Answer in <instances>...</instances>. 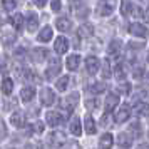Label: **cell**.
Wrapping results in <instances>:
<instances>
[{
    "label": "cell",
    "instance_id": "1",
    "mask_svg": "<svg viewBox=\"0 0 149 149\" xmlns=\"http://www.w3.org/2000/svg\"><path fill=\"white\" fill-rule=\"evenodd\" d=\"M117 7V0H99L97 3V14L101 17H109Z\"/></svg>",
    "mask_w": 149,
    "mask_h": 149
},
{
    "label": "cell",
    "instance_id": "2",
    "mask_svg": "<svg viewBox=\"0 0 149 149\" xmlns=\"http://www.w3.org/2000/svg\"><path fill=\"white\" fill-rule=\"evenodd\" d=\"M77 102H79V95H77V94H70V95H67V97L64 99V102H62V106H64L65 116L72 114V111L75 109V106H77Z\"/></svg>",
    "mask_w": 149,
    "mask_h": 149
},
{
    "label": "cell",
    "instance_id": "3",
    "mask_svg": "<svg viewBox=\"0 0 149 149\" xmlns=\"http://www.w3.org/2000/svg\"><path fill=\"white\" fill-rule=\"evenodd\" d=\"M122 14L124 15H131V17H144V12H141V8L137 7V5H132V3H129V2H122Z\"/></svg>",
    "mask_w": 149,
    "mask_h": 149
},
{
    "label": "cell",
    "instance_id": "4",
    "mask_svg": "<svg viewBox=\"0 0 149 149\" xmlns=\"http://www.w3.org/2000/svg\"><path fill=\"white\" fill-rule=\"evenodd\" d=\"M129 32L134 35V37H141V39H146L149 35V29L142 24H131L129 25Z\"/></svg>",
    "mask_w": 149,
    "mask_h": 149
},
{
    "label": "cell",
    "instance_id": "5",
    "mask_svg": "<svg viewBox=\"0 0 149 149\" xmlns=\"http://www.w3.org/2000/svg\"><path fill=\"white\" fill-rule=\"evenodd\" d=\"M61 67H62L61 61H59L57 57H54V59L50 61V64H49L47 70H45V77H47V79H52V77H55V75L61 72Z\"/></svg>",
    "mask_w": 149,
    "mask_h": 149
},
{
    "label": "cell",
    "instance_id": "6",
    "mask_svg": "<svg viewBox=\"0 0 149 149\" xmlns=\"http://www.w3.org/2000/svg\"><path fill=\"white\" fill-rule=\"evenodd\" d=\"M47 144L52 148H61L65 144V137L62 132H52V134L47 136Z\"/></svg>",
    "mask_w": 149,
    "mask_h": 149
},
{
    "label": "cell",
    "instance_id": "7",
    "mask_svg": "<svg viewBox=\"0 0 149 149\" xmlns=\"http://www.w3.org/2000/svg\"><path fill=\"white\" fill-rule=\"evenodd\" d=\"M99 67H101V62H99V59H97L95 55H89L87 59H86V70H87L91 75L97 74Z\"/></svg>",
    "mask_w": 149,
    "mask_h": 149
},
{
    "label": "cell",
    "instance_id": "8",
    "mask_svg": "<svg viewBox=\"0 0 149 149\" xmlns=\"http://www.w3.org/2000/svg\"><path fill=\"white\" fill-rule=\"evenodd\" d=\"M40 101L44 106H52L55 102V94H54V91L52 89H42V92H40Z\"/></svg>",
    "mask_w": 149,
    "mask_h": 149
},
{
    "label": "cell",
    "instance_id": "9",
    "mask_svg": "<svg viewBox=\"0 0 149 149\" xmlns=\"http://www.w3.org/2000/svg\"><path fill=\"white\" fill-rule=\"evenodd\" d=\"M129 116H131V109L127 107V106H121V107L116 111V114H114V119L116 122H126L129 119Z\"/></svg>",
    "mask_w": 149,
    "mask_h": 149
},
{
    "label": "cell",
    "instance_id": "10",
    "mask_svg": "<svg viewBox=\"0 0 149 149\" xmlns=\"http://www.w3.org/2000/svg\"><path fill=\"white\" fill-rule=\"evenodd\" d=\"M54 50L57 54H65L69 50V40L65 37H57L54 42Z\"/></svg>",
    "mask_w": 149,
    "mask_h": 149
},
{
    "label": "cell",
    "instance_id": "11",
    "mask_svg": "<svg viewBox=\"0 0 149 149\" xmlns=\"http://www.w3.org/2000/svg\"><path fill=\"white\" fill-rule=\"evenodd\" d=\"M104 106H106V112L114 111V107H117V106H119V95H117V94H109L107 97H106Z\"/></svg>",
    "mask_w": 149,
    "mask_h": 149
},
{
    "label": "cell",
    "instance_id": "12",
    "mask_svg": "<svg viewBox=\"0 0 149 149\" xmlns=\"http://www.w3.org/2000/svg\"><path fill=\"white\" fill-rule=\"evenodd\" d=\"M45 119H47V124L50 126V127H55V126H59V124L64 121V119H62V116L59 114V112H55V111H50V112H47Z\"/></svg>",
    "mask_w": 149,
    "mask_h": 149
},
{
    "label": "cell",
    "instance_id": "13",
    "mask_svg": "<svg viewBox=\"0 0 149 149\" xmlns=\"http://www.w3.org/2000/svg\"><path fill=\"white\" fill-rule=\"evenodd\" d=\"M112 144H114V137L111 132H106V134L101 136V139H99V148L101 149H112Z\"/></svg>",
    "mask_w": 149,
    "mask_h": 149
},
{
    "label": "cell",
    "instance_id": "14",
    "mask_svg": "<svg viewBox=\"0 0 149 149\" xmlns=\"http://www.w3.org/2000/svg\"><path fill=\"white\" fill-rule=\"evenodd\" d=\"M117 142H119V148L127 149L132 146V136H129L127 132H121L117 136Z\"/></svg>",
    "mask_w": 149,
    "mask_h": 149
},
{
    "label": "cell",
    "instance_id": "15",
    "mask_svg": "<svg viewBox=\"0 0 149 149\" xmlns=\"http://www.w3.org/2000/svg\"><path fill=\"white\" fill-rule=\"evenodd\" d=\"M79 64H81V55H77V54L69 55L67 61H65V65H67L69 70H77L79 69Z\"/></svg>",
    "mask_w": 149,
    "mask_h": 149
},
{
    "label": "cell",
    "instance_id": "16",
    "mask_svg": "<svg viewBox=\"0 0 149 149\" xmlns=\"http://www.w3.org/2000/svg\"><path fill=\"white\" fill-rule=\"evenodd\" d=\"M25 27H27L29 32H35L37 27H39V17L34 14H30L27 17V20H25Z\"/></svg>",
    "mask_w": 149,
    "mask_h": 149
},
{
    "label": "cell",
    "instance_id": "17",
    "mask_svg": "<svg viewBox=\"0 0 149 149\" xmlns=\"http://www.w3.org/2000/svg\"><path fill=\"white\" fill-rule=\"evenodd\" d=\"M55 27L59 29L61 32H69V30L72 29V24H70V20H69V19L61 17V19H57V20H55Z\"/></svg>",
    "mask_w": 149,
    "mask_h": 149
},
{
    "label": "cell",
    "instance_id": "18",
    "mask_svg": "<svg viewBox=\"0 0 149 149\" xmlns=\"http://www.w3.org/2000/svg\"><path fill=\"white\" fill-rule=\"evenodd\" d=\"M52 37H54L52 27H44L40 32H39V37H37V40H39V42H49V40H52Z\"/></svg>",
    "mask_w": 149,
    "mask_h": 149
},
{
    "label": "cell",
    "instance_id": "19",
    "mask_svg": "<svg viewBox=\"0 0 149 149\" xmlns=\"http://www.w3.org/2000/svg\"><path fill=\"white\" fill-rule=\"evenodd\" d=\"M20 97H22V101H24V102H30L35 97V89L30 87V86L24 87V89H22V92H20Z\"/></svg>",
    "mask_w": 149,
    "mask_h": 149
},
{
    "label": "cell",
    "instance_id": "20",
    "mask_svg": "<svg viewBox=\"0 0 149 149\" xmlns=\"http://www.w3.org/2000/svg\"><path fill=\"white\" fill-rule=\"evenodd\" d=\"M10 25L14 29H17V30H20L22 25H24V15L22 14H14L12 17H10Z\"/></svg>",
    "mask_w": 149,
    "mask_h": 149
},
{
    "label": "cell",
    "instance_id": "21",
    "mask_svg": "<svg viewBox=\"0 0 149 149\" xmlns=\"http://www.w3.org/2000/svg\"><path fill=\"white\" fill-rule=\"evenodd\" d=\"M47 57V49H34L32 50V61L34 62H42Z\"/></svg>",
    "mask_w": 149,
    "mask_h": 149
},
{
    "label": "cell",
    "instance_id": "22",
    "mask_svg": "<svg viewBox=\"0 0 149 149\" xmlns=\"http://www.w3.org/2000/svg\"><path fill=\"white\" fill-rule=\"evenodd\" d=\"M84 124H86V132H87V134H95V129H97V126H95L94 117L87 116V117L84 119Z\"/></svg>",
    "mask_w": 149,
    "mask_h": 149
},
{
    "label": "cell",
    "instance_id": "23",
    "mask_svg": "<svg viewBox=\"0 0 149 149\" xmlns=\"http://www.w3.org/2000/svg\"><path fill=\"white\" fill-rule=\"evenodd\" d=\"M12 89H14V81L10 77H3V81H2V92L5 95H8V94H12Z\"/></svg>",
    "mask_w": 149,
    "mask_h": 149
},
{
    "label": "cell",
    "instance_id": "24",
    "mask_svg": "<svg viewBox=\"0 0 149 149\" xmlns=\"http://www.w3.org/2000/svg\"><path fill=\"white\" fill-rule=\"evenodd\" d=\"M69 129H70V132L74 136H81V132H82V126H81V121L75 117V119H72L70 121V126H69Z\"/></svg>",
    "mask_w": 149,
    "mask_h": 149
},
{
    "label": "cell",
    "instance_id": "25",
    "mask_svg": "<svg viewBox=\"0 0 149 149\" xmlns=\"http://www.w3.org/2000/svg\"><path fill=\"white\" fill-rule=\"evenodd\" d=\"M10 124L15 126V127H22V126H24V121H22V114L20 112H15V114L10 116Z\"/></svg>",
    "mask_w": 149,
    "mask_h": 149
},
{
    "label": "cell",
    "instance_id": "26",
    "mask_svg": "<svg viewBox=\"0 0 149 149\" xmlns=\"http://www.w3.org/2000/svg\"><path fill=\"white\" fill-rule=\"evenodd\" d=\"M69 86V77L67 75H64V77H61L59 81L55 82V87H57V91H65Z\"/></svg>",
    "mask_w": 149,
    "mask_h": 149
},
{
    "label": "cell",
    "instance_id": "27",
    "mask_svg": "<svg viewBox=\"0 0 149 149\" xmlns=\"http://www.w3.org/2000/svg\"><path fill=\"white\" fill-rule=\"evenodd\" d=\"M15 0H2V8H3V12H12L15 8Z\"/></svg>",
    "mask_w": 149,
    "mask_h": 149
},
{
    "label": "cell",
    "instance_id": "28",
    "mask_svg": "<svg viewBox=\"0 0 149 149\" xmlns=\"http://www.w3.org/2000/svg\"><path fill=\"white\" fill-rule=\"evenodd\" d=\"M119 50H121V42L119 40L111 42V45H109V54L111 55H117L119 54Z\"/></svg>",
    "mask_w": 149,
    "mask_h": 149
},
{
    "label": "cell",
    "instance_id": "29",
    "mask_svg": "<svg viewBox=\"0 0 149 149\" xmlns=\"http://www.w3.org/2000/svg\"><path fill=\"white\" fill-rule=\"evenodd\" d=\"M91 91H92V94L102 92V91H106V84H104V82H97V84H94V86L91 87Z\"/></svg>",
    "mask_w": 149,
    "mask_h": 149
},
{
    "label": "cell",
    "instance_id": "30",
    "mask_svg": "<svg viewBox=\"0 0 149 149\" xmlns=\"http://www.w3.org/2000/svg\"><path fill=\"white\" fill-rule=\"evenodd\" d=\"M102 77H104V79H109V77H111V65H109V61H106L104 65H102Z\"/></svg>",
    "mask_w": 149,
    "mask_h": 149
},
{
    "label": "cell",
    "instance_id": "31",
    "mask_svg": "<svg viewBox=\"0 0 149 149\" xmlns=\"http://www.w3.org/2000/svg\"><path fill=\"white\" fill-rule=\"evenodd\" d=\"M64 149H81V144L77 141H67L64 144Z\"/></svg>",
    "mask_w": 149,
    "mask_h": 149
},
{
    "label": "cell",
    "instance_id": "32",
    "mask_svg": "<svg viewBox=\"0 0 149 149\" xmlns=\"http://www.w3.org/2000/svg\"><path fill=\"white\" fill-rule=\"evenodd\" d=\"M116 77H117V79H121V81H124V77H126L124 69H122V65H119V64H117V67H116Z\"/></svg>",
    "mask_w": 149,
    "mask_h": 149
},
{
    "label": "cell",
    "instance_id": "33",
    "mask_svg": "<svg viewBox=\"0 0 149 149\" xmlns=\"http://www.w3.org/2000/svg\"><path fill=\"white\" fill-rule=\"evenodd\" d=\"M148 104H146V102H137V104H136V111H137V112H148Z\"/></svg>",
    "mask_w": 149,
    "mask_h": 149
},
{
    "label": "cell",
    "instance_id": "34",
    "mask_svg": "<svg viewBox=\"0 0 149 149\" xmlns=\"http://www.w3.org/2000/svg\"><path fill=\"white\" fill-rule=\"evenodd\" d=\"M15 40V35L12 34H7V32H5V30H3V44H5V45H8V44H10V42H14Z\"/></svg>",
    "mask_w": 149,
    "mask_h": 149
},
{
    "label": "cell",
    "instance_id": "35",
    "mask_svg": "<svg viewBox=\"0 0 149 149\" xmlns=\"http://www.w3.org/2000/svg\"><path fill=\"white\" fill-rule=\"evenodd\" d=\"M86 106H87V109H95L99 106V101L97 99H87L86 101Z\"/></svg>",
    "mask_w": 149,
    "mask_h": 149
},
{
    "label": "cell",
    "instance_id": "36",
    "mask_svg": "<svg viewBox=\"0 0 149 149\" xmlns=\"http://www.w3.org/2000/svg\"><path fill=\"white\" fill-rule=\"evenodd\" d=\"M50 8H52V12H59L61 10V0H50Z\"/></svg>",
    "mask_w": 149,
    "mask_h": 149
},
{
    "label": "cell",
    "instance_id": "37",
    "mask_svg": "<svg viewBox=\"0 0 149 149\" xmlns=\"http://www.w3.org/2000/svg\"><path fill=\"white\" fill-rule=\"evenodd\" d=\"M34 131H35V132H42V131H44V124H42L40 121L35 122V124H34Z\"/></svg>",
    "mask_w": 149,
    "mask_h": 149
},
{
    "label": "cell",
    "instance_id": "38",
    "mask_svg": "<svg viewBox=\"0 0 149 149\" xmlns=\"http://www.w3.org/2000/svg\"><path fill=\"white\" fill-rule=\"evenodd\" d=\"M32 2H34L35 7H39V8H42L45 3H47V0H32Z\"/></svg>",
    "mask_w": 149,
    "mask_h": 149
},
{
    "label": "cell",
    "instance_id": "39",
    "mask_svg": "<svg viewBox=\"0 0 149 149\" xmlns=\"http://www.w3.org/2000/svg\"><path fill=\"white\" fill-rule=\"evenodd\" d=\"M144 19H146V22H149V7L146 8V12H144Z\"/></svg>",
    "mask_w": 149,
    "mask_h": 149
},
{
    "label": "cell",
    "instance_id": "40",
    "mask_svg": "<svg viewBox=\"0 0 149 149\" xmlns=\"http://www.w3.org/2000/svg\"><path fill=\"white\" fill-rule=\"evenodd\" d=\"M7 136V131H5V124H2V137Z\"/></svg>",
    "mask_w": 149,
    "mask_h": 149
},
{
    "label": "cell",
    "instance_id": "41",
    "mask_svg": "<svg viewBox=\"0 0 149 149\" xmlns=\"http://www.w3.org/2000/svg\"><path fill=\"white\" fill-rule=\"evenodd\" d=\"M136 149H149V146L148 144H141V146H137Z\"/></svg>",
    "mask_w": 149,
    "mask_h": 149
}]
</instances>
